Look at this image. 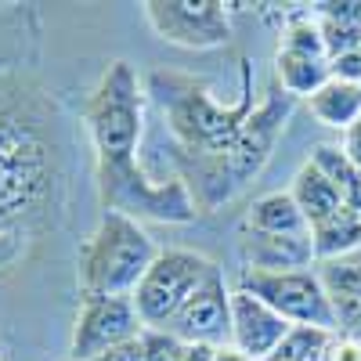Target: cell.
<instances>
[{
	"label": "cell",
	"instance_id": "cell-27",
	"mask_svg": "<svg viewBox=\"0 0 361 361\" xmlns=\"http://www.w3.org/2000/svg\"><path fill=\"white\" fill-rule=\"evenodd\" d=\"M94 361H145V357H141V340H130V343H123V347H112V350L98 354Z\"/></svg>",
	"mask_w": 361,
	"mask_h": 361
},
{
	"label": "cell",
	"instance_id": "cell-2",
	"mask_svg": "<svg viewBox=\"0 0 361 361\" xmlns=\"http://www.w3.org/2000/svg\"><path fill=\"white\" fill-rule=\"evenodd\" d=\"M62 188V116L47 90L0 73V235L40 231Z\"/></svg>",
	"mask_w": 361,
	"mask_h": 361
},
{
	"label": "cell",
	"instance_id": "cell-28",
	"mask_svg": "<svg viewBox=\"0 0 361 361\" xmlns=\"http://www.w3.org/2000/svg\"><path fill=\"white\" fill-rule=\"evenodd\" d=\"M185 361H217V347H209V343H185Z\"/></svg>",
	"mask_w": 361,
	"mask_h": 361
},
{
	"label": "cell",
	"instance_id": "cell-1",
	"mask_svg": "<svg viewBox=\"0 0 361 361\" xmlns=\"http://www.w3.org/2000/svg\"><path fill=\"white\" fill-rule=\"evenodd\" d=\"M83 127L94 145L102 209L163 224H192L199 217V202L185 185V177L156 180L137 163L145 134V83L130 62L116 58L105 66L102 80L83 105Z\"/></svg>",
	"mask_w": 361,
	"mask_h": 361
},
{
	"label": "cell",
	"instance_id": "cell-21",
	"mask_svg": "<svg viewBox=\"0 0 361 361\" xmlns=\"http://www.w3.org/2000/svg\"><path fill=\"white\" fill-rule=\"evenodd\" d=\"M318 275H322L329 296H354V300H361V260L357 257L329 260V264H322Z\"/></svg>",
	"mask_w": 361,
	"mask_h": 361
},
{
	"label": "cell",
	"instance_id": "cell-22",
	"mask_svg": "<svg viewBox=\"0 0 361 361\" xmlns=\"http://www.w3.org/2000/svg\"><path fill=\"white\" fill-rule=\"evenodd\" d=\"M141 357L145 361H185V340H177L166 329H145Z\"/></svg>",
	"mask_w": 361,
	"mask_h": 361
},
{
	"label": "cell",
	"instance_id": "cell-4",
	"mask_svg": "<svg viewBox=\"0 0 361 361\" xmlns=\"http://www.w3.org/2000/svg\"><path fill=\"white\" fill-rule=\"evenodd\" d=\"M217 264L195 250H159L152 267L134 289V307L145 329H166L192 293L209 279Z\"/></svg>",
	"mask_w": 361,
	"mask_h": 361
},
{
	"label": "cell",
	"instance_id": "cell-9",
	"mask_svg": "<svg viewBox=\"0 0 361 361\" xmlns=\"http://www.w3.org/2000/svg\"><path fill=\"white\" fill-rule=\"evenodd\" d=\"M166 333H173L185 343H209V347L231 343V286L221 267L209 271V279L177 311V318L166 325Z\"/></svg>",
	"mask_w": 361,
	"mask_h": 361
},
{
	"label": "cell",
	"instance_id": "cell-29",
	"mask_svg": "<svg viewBox=\"0 0 361 361\" xmlns=\"http://www.w3.org/2000/svg\"><path fill=\"white\" fill-rule=\"evenodd\" d=\"M217 361H253V357H246L235 343H221V347H217Z\"/></svg>",
	"mask_w": 361,
	"mask_h": 361
},
{
	"label": "cell",
	"instance_id": "cell-25",
	"mask_svg": "<svg viewBox=\"0 0 361 361\" xmlns=\"http://www.w3.org/2000/svg\"><path fill=\"white\" fill-rule=\"evenodd\" d=\"M333 76L336 80H347V83H361V51H350V54H340L333 58Z\"/></svg>",
	"mask_w": 361,
	"mask_h": 361
},
{
	"label": "cell",
	"instance_id": "cell-6",
	"mask_svg": "<svg viewBox=\"0 0 361 361\" xmlns=\"http://www.w3.org/2000/svg\"><path fill=\"white\" fill-rule=\"evenodd\" d=\"M141 8L152 33L173 47L214 51L231 40V15L221 0H148Z\"/></svg>",
	"mask_w": 361,
	"mask_h": 361
},
{
	"label": "cell",
	"instance_id": "cell-30",
	"mask_svg": "<svg viewBox=\"0 0 361 361\" xmlns=\"http://www.w3.org/2000/svg\"><path fill=\"white\" fill-rule=\"evenodd\" d=\"M357 51H361V47H357Z\"/></svg>",
	"mask_w": 361,
	"mask_h": 361
},
{
	"label": "cell",
	"instance_id": "cell-23",
	"mask_svg": "<svg viewBox=\"0 0 361 361\" xmlns=\"http://www.w3.org/2000/svg\"><path fill=\"white\" fill-rule=\"evenodd\" d=\"M333 311H336V333H347V336L361 340V300L333 296Z\"/></svg>",
	"mask_w": 361,
	"mask_h": 361
},
{
	"label": "cell",
	"instance_id": "cell-7",
	"mask_svg": "<svg viewBox=\"0 0 361 361\" xmlns=\"http://www.w3.org/2000/svg\"><path fill=\"white\" fill-rule=\"evenodd\" d=\"M141 333L145 325L137 318L134 296H83L73 325V340H69V357L94 361L112 347L141 340Z\"/></svg>",
	"mask_w": 361,
	"mask_h": 361
},
{
	"label": "cell",
	"instance_id": "cell-24",
	"mask_svg": "<svg viewBox=\"0 0 361 361\" xmlns=\"http://www.w3.org/2000/svg\"><path fill=\"white\" fill-rule=\"evenodd\" d=\"M325 361H361V340L347 333H333V343L325 350Z\"/></svg>",
	"mask_w": 361,
	"mask_h": 361
},
{
	"label": "cell",
	"instance_id": "cell-14",
	"mask_svg": "<svg viewBox=\"0 0 361 361\" xmlns=\"http://www.w3.org/2000/svg\"><path fill=\"white\" fill-rule=\"evenodd\" d=\"M333 80V66L329 58L300 54V51H275V83L286 90L289 98H311Z\"/></svg>",
	"mask_w": 361,
	"mask_h": 361
},
{
	"label": "cell",
	"instance_id": "cell-18",
	"mask_svg": "<svg viewBox=\"0 0 361 361\" xmlns=\"http://www.w3.org/2000/svg\"><path fill=\"white\" fill-rule=\"evenodd\" d=\"M307 159L329 173V180L340 188L343 206H350V209H357V214H361V170L343 156V148L340 145H318Z\"/></svg>",
	"mask_w": 361,
	"mask_h": 361
},
{
	"label": "cell",
	"instance_id": "cell-19",
	"mask_svg": "<svg viewBox=\"0 0 361 361\" xmlns=\"http://www.w3.org/2000/svg\"><path fill=\"white\" fill-rule=\"evenodd\" d=\"M333 343V329L318 325H293L282 347L275 350L271 361H325V350Z\"/></svg>",
	"mask_w": 361,
	"mask_h": 361
},
{
	"label": "cell",
	"instance_id": "cell-10",
	"mask_svg": "<svg viewBox=\"0 0 361 361\" xmlns=\"http://www.w3.org/2000/svg\"><path fill=\"white\" fill-rule=\"evenodd\" d=\"M289 329L293 325L279 311H271L260 296L238 289V286L231 289V343L246 357L271 361Z\"/></svg>",
	"mask_w": 361,
	"mask_h": 361
},
{
	"label": "cell",
	"instance_id": "cell-12",
	"mask_svg": "<svg viewBox=\"0 0 361 361\" xmlns=\"http://www.w3.org/2000/svg\"><path fill=\"white\" fill-rule=\"evenodd\" d=\"M289 195H293L296 209H300V214H304L307 228L322 224L325 217H333L336 209L343 206V199H340V188H336L333 180H329V173H325L322 166H314L311 159H307L304 166L296 170Z\"/></svg>",
	"mask_w": 361,
	"mask_h": 361
},
{
	"label": "cell",
	"instance_id": "cell-20",
	"mask_svg": "<svg viewBox=\"0 0 361 361\" xmlns=\"http://www.w3.org/2000/svg\"><path fill=\"white\" fill-rule=\"evenodd\" d=\"M279 47L300 51V54H314V58H329L314 15H296V18H289V25L282 29V44H279Z\"/></svg>",
	"mask_w": 361,
	"mask_h": 361
},
{
	"label": "cell",
	"instance_id": "cell-15",
	"mask_svg": "<svg viewBox=\"0 0 361 361\" xmlns=\"http://www.w3.org/2000/svg\"><path fill=\"white\" fill-rule=\"evenodd\" d=\"M311 246L318 264L354 257L361 250V214L350 206H340L333 217H325L322 224L311 228Z\"/></svg>",
	"mask_w": 361,
	"mask_h": 361
},
{
	"label": "cell",
	"instance_id": "cell-17",
	"mask_svg": "<svg viewBox=\"0 0 361 361\" xmlns=\"http://www.w3.org/2000/svg\"><path fill=\"white\" fill-rule=\"evenodd\" d=\"M243 228H246V231H264V235H311L304 214L296 209V202H293L289 192L260 195V199L250 206Z\"/></svg>",
	"mask_w": 361,
	"mask_h": 361
},
{
	"label": "cell",
	"instance_id": "cell-16",
	"mask_svg": "<svg viewBox=\"0 0 361 361\" xmlns=\"http://www.w3.org/2000/svg\"><path fill=\"white\" fill-rule=\"evenodd\" d=\"M307 112L329 130H347L361 119V83H347V80H329L318 94L307 98Z\"/></svg>",
	"mask_w": 361,
	"mask_h": 361
},
{
	"label": "cell",
	"instance_id": "cell-3",
	"mask_svg": "<svg viewBox=\"0 0 361 361\" xmlns=\"http://www.w3.org/2000/svg\"><path fill=\"white\" fill-rule=\"evenodd\" d=\"M156 257L159 250L141 221L102 209L98 228L80 253V296H134Z\"/></svg>",
	"mask_w": 361,
	"mask_h": 361
},
{
	"label": "cell",
	"instance_id": "cell-13",
	"mask_svg": "<svg viewBox=\"0 0 361 361\" xmlns=\"http://www.w3.org/2000/svg\"><path fill=\"white\" fill-rule=\"evenodd\" d=\"M329 62L340 54H350L361 47V0H340V4H314L311 8Z\"/></svg>",
	"mask_w": 361,
	"mask_h": 361
},
{
	"label": "cell",
	"instance_id": "cell-8",
	"mask_svg": "<svg viewBox=\"0 0 361 361\" xmlns=\"http://www.w3.org/2000/svg\"><path fill=\"white\" fill-rule=\"evenodd\" d=\"M289 109H293V98L279 83H271L267 94L260 98V105L250 112L243 134H238V141L231 148V156L224 159V173L231 180V188H243L246 180H253L264 170V163L271 159V152H275L279 134L286 130Z\"/></svg>",
	"mask_w": 361,
	"mask_h": 361
},
{
	"label": "cell",
	"instance_id": "cell-26",
	"mask_svg": "<svg viewBox=\"0 0 361 361\" xmlns=\"http://www.w3.org/2000/svg\"><path fill=\"white\" fill-rule=\"evenodd\" d=\"M340 148H343V156L361 170V119H357L354 127H347V130H343V145H340Z\"/></svg>",
	"mask_w": 361,
	"mask_h": 361
},
{
	"label": "cell",
	"instance_id": "cell-11",
	"mask_svg": "<svg viewBox=\"0 0 361 361\" xmlns=\"http://www.w3.org/2000/svg\"><path fill=\"white\" fill-rule=\"evenodd\" d=\"M238 253L250 271H304L314 264L311 235H264L243 228Z\"/></svg>",
	"mask_w": 361,
	"mask_h": 361
},
{
	"label": "cell",
	"instance_id": "cell-5",
	"mask_svg": "<svg viewBox=\"0 0 361 361\" xmlns=\"http://www.w3.org/2000/svg\"><path fill=\"white\" fill-rule=\"evenodd\" d=\"M238 289L260 296L271 311H279L289 325H318L336 333V311L333 296L318 271H250L243 267Z\"/></svg>",
	"mask_w": 361,
	"mask_h": 361
}]
</instances>
